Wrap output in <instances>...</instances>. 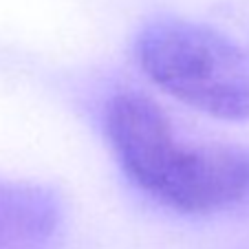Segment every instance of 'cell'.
<instances>
[{
    "label": "cell",
    "instance_id": "1",
    "mask_svg": "<svg viewBox=\"0 0 249 249\" xmlns=\"http://www.w3.org/2000/svg\"><path fill=\"white\" fill-rule=\"evenodd\" d=\"M104 132L130 183L161 205L190 216L249 207V150L185 139L146 95H113Z\"/></svg>",
    "mask_w": 249,
    "mask_h": 249
},
{
    "label": "cell",
    "instance_id": "2",
    "mask_svg": "<svg viewBox=\"0 0 249 249\" xmlns=\"http://www.w3.org/2000/svg\"><path fill=\"white\" fill-rule=\"evenodd\" d=\"M139 69L174 99L230 122L249 119V49L196 20L159 16L135 38Z\"/></svg>",
    "mask_w": 249,
    "mask_h": 249
},
{
    "label": "cell",
    "instance_id": "3",
    "mask_svg": "<svg viewBox=\"0 0 249 249\" xmlns=\"http://www.w3.org/2000/svg\"><path fill=\"white\" fill-rule=\"evenodd\" d=\"M62 218V198L51 188L0 181V249H51Z\"/></svg>",
    "mask_w": 249,
    "mask_h": 249
}]
</instances>
